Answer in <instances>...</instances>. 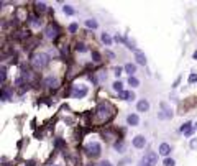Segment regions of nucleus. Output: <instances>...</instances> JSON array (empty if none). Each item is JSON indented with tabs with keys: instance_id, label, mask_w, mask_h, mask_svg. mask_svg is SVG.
<instances>
[{
	"instance_id": "4468645a",
	"label": "nucleus",
	"mask_w": 197,
	"mask_h": 166,
	"mask_svg": "<svg viewBox=\"0 0 197 166\" xmlns=\"http://www.w3.org/2000/svg\"><path fill=\"white\" fill-rule=\"evenodd\" d=\"M118 99H122V100H133V99H135V92H131V91H123V92L118 94Z\"/></svg>"
},
{
	"instance_id": "1a4fd4ad",
	"label": "nucleus",
	"mask_w": 197,
	"mask_h": 166,
	"mask_svg": "<svg viewBox=\"0 0 197 166\" xmlns=\"http://www.w3.org/2000/svg\"><path fill=\"white\" fill-rule=\"evenodd\" d=\"M194 130H195V128L192 127V123H190V122H186V123L181 125V132H182L186 137H190V135L194 133Z\"/></svg>"
},
{
	"instance_id": "c9c22d12",
	"label": "nucleus",
	"mask_w": 197,
	"mask_h": 166,
	"mask_svg": "<svg viewBox=\"0 0 197 166\" xmlns=\"http://www.w3.org/2000/svg\"><path fill=\"white\" fill-rule=\"evenodd\" d=\"M99 166H113V164H112L110 161H102V163H100Z\"/></svg>"
},
{
	"instance_id": "393cba45",
	"label": "nucleus",
	"mask_w": 197,
	"mask_h": 166,
	"mask_svg": "<svg viewBox=\"0 0 197 166\" xmlns=\"http://www.w3.org/2000/svg\"><path fill=\"white\" fill-rule=\"evenodd\" d=\"M113 89H115L118 94H120V92H123V84H122L120 81H115V82H113Z\"/></svg>"
},
{
	"instance_id": "cd10ccee",
	"label": "nucleus",
	"mask_w": 197,
	"mask_h": 166,
	"mask_svg": "<svg viewBox=\"0 0 197 166\" xmlns=\"http://www.w3.org/2000/svg\"><path fill=\"white\" fill-rule=\"evenodd\" d=\"M67 30H69V33H76V31L79 30V25H77V23H71Z\"/></svg>"
},
{
	"instance_id": "f03ea898",
	"label": "nucleus",
	"mask_w": 197,
	"mask_h": 166,
	"mask_svg": "<svg viewBox=\"0 0 197 166\" xmlns=\"http://www.w3.org/2000/svg\"><path fill=\"white\" fill-rule=\"evenodd\" d=\"M49 64V56L46 53H35L31 56V66L35 69H43Z\"/></svg>"
},
{
	"instance_id": "a211bd4d",
	"label": "nucleus",
	"mask_w": 197,
	"mask_h": 166,
	"mask_svg": "<svg viewBox=\"0 0 197 166\" xmlns=\"http://www.w3.org/2000/svg\"><path fill=\"white\" fill-rule=\"evenodd\" d=\"M12 94H13V92H12L7 86H3V89H2V100H3V102H5V100H8Z\"/></svg>"
},
{
	"instance_id": "20e7f679",
	"label": "nucleus",
	"mask_w": 197,
	"mask_h": 166,
	"mask_svg": "<svg viewBox=\"0 0 197 166\" xmlns=\"http://www.w3.org/2000/svg\"><path fill=\"white\" fill-rule=\"evenodd\" d=\"M156 161H158V155H156V151H148L141 159H140L138 166H155Z\"/></svg>"
},
{
	"instance_id": "e433bc0d",
	"label": "nucleus",
	"mask_w": 197,
	"mask_h": 166,
	"mask_svg": "<svg viewBox=\"0 0 197 166\" xmlns=\"http://www.w3.org/2000/svg\"><path fill=\"white\" fill-rule=\"evenodd\" d=\"M192 58H194V59H197V49L194 51V54H192Z\"/></svg>"
},
{
	"instance_id": "2eb2a0df",
	"label": "nucleus",
	"mask_w": 197,
	"mask_h": 166,
	"mask_svg": "<svg viewBox=\"0 0 197 166\" xmlns=\"http://www.w3.org/2000/svg\"><path fill=\"white\" fill-rule=\"evenodd\" d=\"M28 25H31V27H40L41 25V20L38 15H30L28 17Z\"/></svg>"
},
{
	"instance_id": "6e6552de",
	"label": "nucleus",
	"mask_w": 197,
	"mask_h": 166,
	"mask_svg": "<svg viewBox=\"0 0 197 166\" xmlns=\"http://www.w3.org/2000/svg\"><path fill=\"white\" fill-rule=\"evenodd\" d=\"M87 87H76V89H72V97L74 99H82V97H86L87 95Z\"/></svg>"
},
{
	"instance_id": "a878e982",
	"label": "nucleus",
	"mask_w": 197,
	"mask_h": 166,
	"mask_svg": "<svg viewBox=\"0 0 197 166\" xmlns=\"http://www.w3.org/2000/svg\"><path fill=\"white\" fill-rule=\"evenodd\" d=\"M76 51H79V53H86L87 46H86L84 43H77V44H76Z\"/></svg>"
},
{
	"instance_id": "6ab92c4d",
	"label": "nucleus",
	"mask_w": 197,
	"mask_h": 166,
	"mask_svg": "<svg viewBox=\"0 0 197 166\" xmlns=\"http://www.w3.org/2000/svg\"><path fill=\"white\" fill-rule=\"evenodd\" d=\"M35 7H36V12L38 13H44L48 8H46V3H43V2H38V3H35Z\"/></svg>"
},
{
	"instance_id": "c756f323",
	"label": "nucleus",
	"mask_w": 197,
	"mask_h": 166,
	"mask_svg": "<svg viewBox=\"0 0 197 166\" xmlns=\"http://www.w3.org/2000/svg\"><path fill=\"white\" fill-rule=\"evenodd\" d=\"M5 79H7V68L2 66V82L5 84Z\"/></svg>"
},
{
	"instance_id": "aec40b11",
	"label": "nucleus",
	"mask_w": 197,
	"mask_h": 166,
	"mask_svg": "<svg viewBox=\"0 0 197 166\" xmlns=\"http://www.w3.org/2000/svg\"><path fill=\"white\" fill-rule=\"evenodd\" d=\"M113 146H115V150L118 153H123V150H125V142H123V140H118V142H115V145H113Z\"/></svg>"
},
{
	"instance_id": "5701e85b",
	"label": "nucleus",
	"mask_w": 197,
	"mask_h": 166,
	"mask_svg": "<svg viewBox=\"0 0 197 166\" xmlns=\"http://www.w3.org/2000/svg\"><path fill=\"white\" fill-rule=\"evenodd\" d=\"M128 84H130L131 87H138V86H140V81L135 78V76H130V78H128Z\"/></svg>"
},
{
	"instance_id": "f704fd0d",
	"label": "nucleus",
	"mask_w": 197,
	"mask_h": 166,
	"mask_svg": "<svg viewBox=\"0 0 197 166\" xmlns=\"http://www.w3.org/2000/svg\"><path fill=\"white\" fill-rule=\"evenodd\" d=\"M130 161V158H125V159H122V161L118 163V166H125V163H128Z\"/></svg>"
},
{
	"instance_id": "f8f14e48",
	"label": "nucleus",
	"mask_w": 197,
	"mask_h": 166,
	"mask_svg": "<svg viewBox=\"0 0 197 166\" xmlns=\"http://www.w3.org/2000/svg\"><path fill=\"white\" fill-rule=\"evenodd\" d=\"M126 123H128L130 127H136L140 123V117L136 115V113H130V115L126 117Z\"/></svg>"
},
{
	"instance_id": "ea45409f",
	"label": "nucleus",
	"mask_w": 197,
	"mask_h": 166,
	"mask_svg": "<svg viewBox=\"0 0 197 166\" xmlns=\"http://www.w3.org/2000/svg\"><path fill=\"white\" fill-rule=\"evenodd\" d=\"M51 166H59V164H51Z\"/></svg>"
},
{
	"instance_id": "58836bf2",
	"label": "nucleus",
	"mask_w": 197,
	"mask_h": 166,
	"mask_svg": "<svg viewBox=\"0 0 197 166\" xmlns=\"http://www.w3.org/2000/svg\"><path fill=\"white\" fill-rule=\"evenodd\" d=\"M87 166H94V164H92V163H91V164H87Z\"/></svg>"
},
{
	"instance_id": "7c9ffc66",
	"label": "nucleus",
	"mask_w": 197,
	"mask_h": 166,
	"mask_svg": "<svg viewBox=\"0 0 197 166\" xmlns=\"http://www.w3.org/2000/svg\"><path fill=\"white\" fill-rule=\"evenodd\" d=\"M92 58H94L95 63H99V61H100V54L97 53V51H92Z\"/></svg>"
},
{
	"instance_id": "9b49d317",
	"label": "nucleus",
	"mask_w": 197,
	"mask_h": 166,
	"mask_svg": "<svg viewBox=\"0 0 197 166\" xmlns=\"http://www.w3.org/2000/svg\"><path fill=\"white\" fill-rule=\"evenodd\" d=\"M136 110H138V112H148V110H150V102L146 100V99L138 100V104H136Z\"/></svg>"
},
{
	"instance_id": "0eeeda50",
	"label": "nucleus",
	"mask_w": 197,
	"mask_h": 166,
	"mask_svg": "<svg viewBox=\"0 0 197 166\" xmlns=\"http://www.w3.org/2000/svg\"><path fill=\"white\" fill-rule=\"evenodd\" d=\"M161 107H163V110L158 113V118H161V120H168V118L173 117V110H171V108H168L166 104H161Z\"/></svg>"
},
{
	"instance_id": "ddd939ff",
	"label": "nucleus",
	"mask_w": 197,
	"mask_h": 166,
	"mask_svg": "<svg viewBox=\"0 0 197 166\" xmlns=\"http://www.w3.org/2000/svg\"><path fill=\"white\" fill-rule=\"evenodd\" d=\"M158 153H160V155H163V156H169V155H171V145H168V143H161V145H160V150H158Z\"/></svg>"
},
{
	"instance_id": "473e14b6",
	"label": "nucleus",
	"mask_w": 197,
	"mask_h": 166,
	"mask_svg": "<svg viewBox=\"0 0 197 166\" xmlns=\"http://www.w3.org/2000/svg\"><path fill=\"white\" fill-rule=\"evenodd\" d=\"M190 148H192V150L197 148V138H192V140H190Z\"/></svg>"
},
{
	"instance_id": "39448f33",
	"label": "nucleus",
	"mask_w": 197,
	"mask_h": 166,
	"mask_svg": "<svg viewBox=\"0 0 197 166\" xmlns=\"http://www.w3.org/2000/svg\"><path fill=\"white\" fill-rule=\"evenodd\" d=\"M58 35H59V28L56 23H49L46 27V30H44V36H46L48 40H56Z\"/></svg>"
},
{
	"instance_id": "423d86ee",
	"label": "nucleus",
	"mask_w": 197,
	"mask_h": 166,
	"mask_svg": "<svg viewBox=\"0 0 197 166\" xmlns=\"http://www.w3.org/2000/svg\"><path fill=\"white\" fill-rule=\"evenodd\" d=\"M43 86L44 87H49V89H56L59 86V79L54 78V76H48V78L43 79Z\"/></svg>"
},
{
	"instance_id": "412c9836",
	"label": "nucleus",
	"mask_w": 197,
	"mask_h": 166,
	"mask_svg": "<svg viewBox=\"0 0 197 166\" xmlns=\"http://www.w3.org/2000/svg\"><path fill=\"white\" fill-rule=\"evenodd\" d=\"M86 27H87V28H92V30H95V28L99 27V23L95 22L94 18H89V20H86Z\"/></svg>"
},
{
	"instance_id": "dca6fc26",
	"label": "nucleus",
	"mask_w": 197,
	"mask_h": 166,
	"mask_svg": "<svg viewBox=\"0 0 197 166\" xmlns=\"http://www.w3.org/2000/svg\"><path fill=\"white\" fill-rule=\"evenodd\" d=\"M135 59H136L138 64H141V66H145V64H146V56H145V53H141V51L135 53Z\"/></svg>"
},
{
	"instance_id": "7ed1b4c3",
	"label": "nucleus",
	"mask_w": 197,
	"mask_h": 166,
	"mask_svg": "<svg viewBox=\"0 0 197 166\" xmlns=\"http://www.w3.org/2000/svg\"><path fill=\"white\" fill-rule=\"evenodd\" d=\"M84 151H86V155L91 156V158H99L100 153H102V146H100V143H97V142H92V143H89L86 146Z\"/></svg>"
},
{
	"instance_id": "2f4dec72",
	"label": "nucleus",
	"mask_w": 197,
	"mask_h": 166,
	"mask_svg": "<svg viewBox=\"0 0 197 166\" xmlns=\"http://www.w3.org/2000/svg\"><path fill=\"white\" fill-rule=\"evenodd\" d=\"M122 71H123V68H120V66H117L115 69H113V74H115V76H117V78H118V76H120V74H122Z\"/></svg>"
},
{
	"instance_id": "f257e3e1",
	"label": "nucleus",
	"mask_w": 197,
	"mask_h": 166,
	"mask_svg": "<svg viewBox=\"0 0 197 166\" xmlns=\"http://www.w3.org/2000/svg\"><path fill=\"white\" fill-rule=\"evenodd\" d=\"M95 112H97V117L102 120V122H109V120L113 117V113H115V108L110 102H100L95 108Z\"/></svg>"
},
{
	"instance_id": "4c0bfd02",
	"label": "nucleus",
	"mask_w": 197,
	"mask_h": 166,
	"mask_svg": "<svg viewBox=\"0 0 197 166\" xmlns=\"http://www.w3.org/2000/svg\"><path fill=\"white\" fill-rule=\"evenodd\" d=\"M194 128H195V130H197V125H194Z\"/></svg>"
},
{
	"instance_id": "f3484780",
	"label": "nucleus",
	"mask_w": 197,
	"mask_h": 166,
	"mask_svg": "<svg viewBox=\"0 0 197 166\" xmlns=\"http://www.w3.org/2000/svg\"><path fill=\"white\" fill-rule=\"evenodd\" d=\"M123 69H125V71L128 73L130 76H135V73H136V66L131 64V63H126V64L123 66Z\"/></svg>"
},
{
	"instance_id": "9d476101",
	"label": "nucleus",
	"mask_w": 197,
	"mask_h": 166,
	"mask_svg": "<svg viewBox=\"0 0 197 166\" xmlns=\"http://www.w3.org/2000/svg\"><path fill=\"white\" fill-rule=\"evenodd\" d=\"M145 145H146L145 135H136L133 138V146H135V148H145Z\"/></svg>"
},
{
	"instance_id": "c85d7f7f",
	"label": "nucleus",
	"mask_w": 197,
	"mask_h": 166,
	"mask_svg": "<svg viewBox=\"0 0 197 166\" xmlns=\"http://www.w3.org/2000/svg\"><path fill=\"white\" fill-rule=\"evenodd\" d=\"M163 164H164V166H174V164H176V161H174L173 158H166V159L163 161Z\"/></svg>"
},
{
	"instance_id": "bb28decb",
	"label": "nucleus",
	"mask_w": 197,
	"mask_h": 166,
	"mask_svg": "<svg viewBox=\"0 0 197 166\" xmlns=\"http://www.w3.org/2000/svg\"><path fill=\"white\" fill-rule=\"evenodd\" d=\"M187 82H189V84H195V82H197V74H195V73H190Z\"/></svg>"
},
{
	"instance_id": "4be33fe9",
	"label": "nucleus",
	"mask_w": 197,
	"mask_h": 166,
	"mask_svg": "<svg viewBox=\"0 0 197 166\" xmlns=\"http://www.w3.org/2000/svg\"><path fill=\"white\" fill-rule=\"evenodd\" d=\"M100 38H102V41L107 44V46H110L112 41H113V40H112V36H110L109 33H102V36H100Z\"/></svg>"
},
{
	"instance_id": "b1692460",
	"label": "nucleus",
	"mask_w": 197,
	"mask_h": 166,
	"mask_svg": "<svg viewBox=\"0 0 197 166\" xmlns=\"http://www.w3.org/2000/svg\"><path fill=\"white\" fill-rule=\"evenodd\" d=\"M62 12H64L66 15H74L76 13V10L71 7V5H64V7H62Z\"/></svg>"
},
{
	"instance_id": "72a5a7b5",
	"label": "nucleus",
	"mask_w": 197,
	"mask_h": 166,
	"mask_svg": "<svg viewBox=\"0 0 197 166\" xmlns=\"http://www.w3.org/2000/svg\"><path fill=\"white\" fill-rule=\"evenodd\" d=\"M105 54H107V56H109V58H110V59H113V58H115V54H113V53H112V51H109V49H107V51H105Z\"/></svg>"
}]
</instances>
